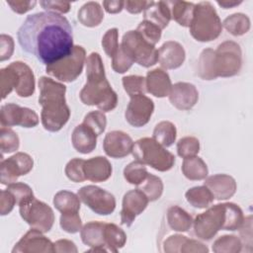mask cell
Listing matches in <instances>:
<instances>
[{
    "mask_svg": "<svg viewBox=\"0 0 253 253\" xmlns=\"http://www.w3.org/2000/svg\"><path fill=\"white\" fill-rule=\"evenodd\" d=\"M17 37L26 52L46 65L68 55L74 46L70 23L54 12L28 16L19 28Z\"/></svg>",
    "mask_w": 253,
    "mask_h": 253,
    "instance_id": "1",
    "label": "cell"
},
{
    "mask_svg": "<svg viewBox=\"0 0 253 253\" xmlns=\"http://www.w3.org/2000/svg\"><path fill=\"white\" fill-rule=\"evenodd\" d=\"M87 82L80 91V100L87 106H96L102 112H111L118 105V95L111 87L98 52H92L86 59Z\"/></svg>",
    "mask_w": 253,
    "mask_h": 253,
    "instance_id": "2",
    "label": "cell"
},
{
    "mask_svg": "<svg viewBox=\"0 0 253 253\" xmlns=\"http://www.w3.org/2000/svg\"><path fill=\"white\" fill-rule=\"evenodd\" d=\"M39 103L42 126L51 132L60 130L68 122L70 110L65 101L66 86L46 76L39 80Z\"/></svg>",
    "mask_w": 253,
    "mask_h": 253,
    "instance_id": "3",
    "label": "cell"
},
{
    "mask_svg": "<svg viewBox=\"0 0 253 253\" xmlns=\"http://www.w3.org/2000/svg\"><path fill=\"white\" fill-rule=\"evenodd\" d=\"M190 34L202 42H211L219 37L222 31L221 21L211 3L203 1L195 4L190 24Z\"/></svg>",
    "mask_w": 253,
    "mask_h": 253,
    "instance_id": "4",
    "label": "cell"
},
{
    "mask_svg": "<svg viewBox=\"0 0 253 253\" xmlns=\"http://www.w3.org/2000/svg\"><path fill=\"white\" fill-rule=\"evenodd\" d=\"M135 160L153 169L165 172L175 164V156L150 137H142L133 143L131 151Z\"/></svg>",
    "mask_w": 253,
    "mask_h": 253,
    "instance_id": "5",
    "label": "cell"
},
{
    "mask_svg": "<svg viewBox=\"0 0 253 253\" xmlns=\"http://www.w3.org/2000/svg\"><path fill=\"white\" fill-rule=\"evenodd\" d=\"M212 64L215 78L231 77L238 74L242 67L240 45L233 41H225L218 44L213 52Z\"/></svg>",
    "mask_w": 253,
    "mask_h": 253,
    "instance_id": "6",
    "label": "cell"
},
{
    "mask_svg": "<svg viewBox=\"0 0 253 253\" xmlns=\"http://www.w3.org/2000/svg\"><path fill=\"white\" fill-rule=\"evenodd\" d=\"M86 61V51L81 45H74L65 57L46 65L45 71L59 81L72 82L81 74Z\"/></svg>",
    "mask_w": 253,
    "mask_h": 253,
    "instance_id": "7",
    "label": "cell"
},
{
    "mask_svg": "<svg viewBox=\"0 0 253 253\" xmlns=\"http://www.w3.org/2000/svg\"><path fill=\"white\" fill-rule=\"evenodd\" d=\"M121 46L140 66L150 67L158 61V50L136 31L126 32L123 36Z\"/></svg>",
    "mask_w": 253,
    "mask_h": 253,
    "instance_id": "8",
    "label": "cell"
},
{
    "mask_svg": "<svg viewBox=\"0 0 253 253\" xmlns=\"http://www.w3.org/2000/svg\"><path fill=\"white\" fill-rule=\"evenodd\" d=\"M225 223V203L209 208L193 220L195 235L202 240H211Z\"/></svg>",
    "mask_w": 253,
    "mask_h": 253,
    "instance_id": "9",
    "label": "cell"
},
{
    "mask_svg": "<svg viewBox=\"0 0 253 253\" xmlns=\"http://www.w3.org/2000/svg\"><path fill=\"white\" fill-rule=\"evenodd\" d=\"M21 217L32 227L43 233L48 232L54 222L52 209L45 203L34 198L30 202L19 206Z\"/></svg>",
    "mask_w": 253,
    "mask_h": 253,
    "instance_id": "10",
    "label": "cell"
},
{
    "mask_svg": "<svg viewBox=\"0 0 253 253\" xmlns=\"http://www.w3.org/2000/svg\"><path fill=\"white\" fill-rule=\"evenodd\" d=\"M80 201L95 213L100 215L111 214L116 209V199L110 192L94 186L87 185L77 192Z\"/></svg>",
    "mask_w": 253,
    "mask_h": 253,
    "instance_id": "11",
    "label": "cell"
},
{
    "mask_svg": "<svg viewBox=\"0 0 253 253\" xmlns=\"http://www.w3.org/2000/svg\"><path fill=\"white\" fill-rule=\"evenodd\" d=\"M34 167L33 158L25 152H17L0 165V182L3 185L15 183L20 176L28 174Z\"/></svg>",
    "mask_w": 253,
    "mask_h": 253,
    "instance_id": "12",
    "label": "cell"
},
{
    "mask_svg": "<svg viewBox=\"0 0 253 253\" xmlns=\"http://www.w3.org/2000/svg\"><path fill=\"white\" fill-rule=\"evenodd\" d=\"M1 126L9 127L20 126L22 127H34L39 124V116L35 111L10 103L1 107Z\"/></svg>",
    "mask_w": 253,
    "mask_h": 253,
    "instance_id": "13",
    "label": "cell"
},
{
    "mask_svg": "<svg viewBox=\"0 0 253 253\" xmlns=\"http://www.w3.org/2000/svg\"><path fill=\"white\" fill-rule=\"evenodd\" d=\"M153 111V101L144 94H137L130 97L125 112V118L130 126L140 127L149 122Z\"/></svg>",
    "mask_w": 253,
    "mask_h": 253,
    "instance_id": "14",
    "label": "cell"
},
{
    "mask_svg": "<svg viewBox=\"0 0 253 253\" xmlns=\"http://www.w3.org/2000/svg\"><path fill=\"white\" fill-rule=\"evenodd\" d=\"M43 232L32 228L14 246L13 253H51L54 252L53 243L45 237Z\"/></svg>",
    "mask_w": 253,
    "mask_h": 253,
    "instance_id": "15",
    "label": "cell"
},
{
    "mask_svg": "<svg viewBox=\"0 0 253 253\" xmlns=\"http://www.w3.org/2000/svg\"><path fill=\"white\" fill-rule=\"evenodd\" d=\"M148 199L138 189L130 190L123 198V208L121 211V223L130 226L135 217L140 214L148 205Z\"/></svg>",
    "mask_w": 253,
    "mask_h": 253,
    "instance_id": "16",
    "label": "cell"
},
{
    "mask_svg": "<svg viewBox=\"0 0 253 253\" xmlns=\"http://www.w3.org/2000/svg\"><path fill=\"white\" fill-rule=\"evenodd\" d=\"M133 141L131 137L122 130L109 131L103 142L105 153L112 158H123L132 151Z\"/></svg>",
    "mask_w": 253,
    "mask_h": 253,
    "instance_id": "17",
    "label": "cell"
},
{
    "mask_svg": "<svg viewBox=\"0 0 253 253\" xmlns=\"http://www.w3.org/2000/svg\"><path fill=\"white\" fill-rule=\"evenodd\" d=\"M170 103L178 110L192 109L199 100V92L196 86L188 82H177L172 85L168 95Z\"/></svg>",
    "mask_w": 253,
    "mask_h": 253,
    "instance_id": "18",
    "label": "cell"
},
{
    "mask_svg": "<svg viewBox=\"0 0 253 253\" xmlns=\"http://www.w3.org/2000/svg\"><path fill=\"white\" fill-rule=\"evenodd\" d=\"M204 185L211 192L213 198L218 201L231 198L237 189L233 177L226 174H215L206 178Z\"/></svg>",
    "mask_w": 253,
    "mask_h": 253,
    "instance_id": "19",
    "label": "cell"
},
{
    "mask_svg": "<svg viewBox=\"0 0 253 253\" xmlns=\"http://www.w3.org/2000/svg\"><path fill=\"white\" fill-rule=\"evenodd\" d=\"M186 57L184 47L177 42L168 41L158 49V61L165 69H176L180 67Z\"/></svg>",
    "mask_w": 253,
    "mask_h": 253,
    "instance_id": "20",
    "label": "cell"
},
{
    "mask_svg": "<svg viewBox=\"0 0 253 253\" xmlns=\"http://www.w3.org/2000/svg\"><path fill=\"white\" fill-rule=\"evenodd\" d=\"M146 91L157 98H163L169 95L172 83L166 71L161 68H155L147 72L145 77Z\"/></svg>",
    "mask_w": 253,
    "mask_h": 253,
    "instance_id": "21",
    "label": "cell"
},
{
    "mask_svg": "<svg viewBox=\"0 0 253 253\" xmlns=\"http://www.w3.org/2000/svg\"><path fill=\"white\" fill-rule=\"evenodd\" d=\"M9 65L17 73V95L23 98L32 96L35 92V75L31 67L22 61H14Z\"/></svg>",
    "mask_w": 253,
    "mask_h": 253,
    "instance_id": "22",
    "label": "cell"
},
{
    "mask_svg": "<svg viewBox=\"0 0 253 253\" xmlns=\"http://www.w3.org/2000/svg\"><path fill=\"white\" fill-rule=\"evenodd\" d=\"M113 172L110 161L103 156L92 157L84 162V174L86 180L99 183L107 181Z\"/></svg>",
    "mask_w": 253,
    "mask_h": 253,
    "instance_id": "23",
    "label": "cell"
},
{
    "mask_svg": "<svg viewBox=\"0 0 253 253\" xmlns=\"http://www.w3.org/2000/svg\"><path fill=\"white\" fill-rule=\"evenodd\" d=\"M144 20L154 24L161 31L165 29L171 20V11L165 1H150L147 3L144 12Z\"/></svg>",
    "mask_w": 253,
    "mask_h": 253,
    "instance_id": "24",
    "label": "cell"
},
{
    "mask_svg": "<svg viewBox=\"0 0 253 253\" xmlns=\"http://www.w3.org/2000/svg\"><path fill=\"white\" fill-rule=\"evenodd\" d=\"M97 134L84 124L77 126L71 136L74 149L82 154L92 152L97 145Z\"/></svg>",
    "mask_w": 253,
    "mask_h": 253,
    "instance_id": "25",
    "label": "cell"
},
{
    "mask_svg": "<svg viewBox=\"0 0 253 253\" xmlns=\"http://www.w3.org/2000/svg\"><path fill=\"white\" fill-rule=\"evenodd\" d=\"M106 222L90 221L83 225L80 230L82 242L90 247H105L104 226ZM107 249V248H106ZM108 250V249H107Z\"/></svg>",
    "mask_w": 253,
    "mask_h": 253,
    "instance_id": "26",
    "label": "cell"
},
{
    "mask_svg": "<svg viewBox=\"0 0 253 253\" xmlns=\"http://www.w3.org/2000/svg\"><path fill=\"white\" fill-rule=\"evenodd\" d=\"M77 18L79 22L85 27H97L104 19L103 8L98 2H87L79 9Z\"/></svg>",
    "mask_w": 253,
    "mask_h": 253,
    "instance_id": "27",
    "label": "cell"
},
{
    "mask_svg": "<svg viewBox=\"0 0 253 253\" xmlns=\"http://www.w3.org/2000/svg\"><path fill=\"white\" fill-rule=\"evenodd\" d=\"M167 223L172 230L185 232L193 225V218L182 208L172 206L167 211Z\"/></svg>",
    "mask_w": 253,
    "mask_h": 253,
    "instance_id": "28",
    "label": "cell"
},
{
    "mask_svg": "<svg viewBox=\"0 0 253 253\" xmlns=\"http://www.w3.org/2000/svg\"><path fill=\"white\" fill-rule=\"evenodd\" d=\"M182 172L184 176L193 181L204 180L209 174L206 162L199 156H192L184 158L182 163Z\"/></svg>",
    "mask_w": 253,
    "mask_h": 253,
    "instance_id": "29",
    "label": "cell"
},
{
    "mask_svg": "<svg viewBox=\"0 0 253 253\" xmlns=\"http://www.w3.org/2000/svg\"><path fill=\"white\" fill-rule=\"evenodd\" d=\"M105 246L110 252H118L126 242V232L115 223H105L104 226Z\"/></svg>",
    "mask_w": 253,
    "mask_h": 253,
    "instance_id": "30",
    "label": "cell"
},
{
    "mask_svg": "<svg viewBox=\"0 0 253 253\" xmlns=\"http://www.w3.org/2000/svg\"><path fill=\"white\" fill-rule=\"evenodd\" d=\"M185 198L187 202L196 209L209 208L214 200L211 192L205 185L189 189L185 194Z\"/></svg>",
    "mask_w": 253,
    "mask_h": 253,
    "instance_id": "31",
    "label": "cell"
},
{
    "mask_svg": "<svg viewBox=\"0 0 253 253\" xmlns=\"http://www.w3.org/2000/svg\"><path fill=\"white\" fill-rule=\"evenodd\" d=\"M53 205L61 213L78 212L80 210V199L74 193L62 190L54 195Z\"/></svg>",
    "mask_w": 253,
    "mask_h": 253,
    "instance_id": "32",
    "label": "cell"
},
{
    "mask_svg": "<svg viewBox=\"0 0 253 253\" xmlns=\"http://www.w3.org/2000/svg\"><path fill=\"white\" fill-rule=\"evenodd\" d=\"M168 4L172 5L171 18L182 27H190L195 4L186 1H174L168 2Z\"/></svg>",
    "mask_w": 253,
    "mask_h": 253,
    "instance_id": "33",
    "label": "cell"
},
{
    "mask_svg": "<svg viewBox=\"0 0 253 253\" xmlns=\"http://www.w3.org/2000/svg\"><path fill=\"white\" fill-rule=\"evenodd\" d=\"M221 25L229 34L239 37L250 30V19L245 14L235 13L226 17Z\"/></svg>",
    "mask_w": 253,
    "mask_h": 253,
    "instance_id": "34",
    "label": "cell"
},
{
    "mask_svg": "<svg viewBox=\"0 0 253 253\" xmlns=\"http://www.w3.org/2000/svg\"><path fill=\"white\" fill-rule=\"evenodd\" d=\"M177 136V129L174 124L169 121L158 123L153 129V139L164 147L171 146Z\"/></svg>",
    "mask_w": 253,
    "mask_h": 253,
    "instance_id": "35",
    "label": "cell"
},
{
    "mask_svg": "<svg viewBox=\"0 0 253 253\" xmlns=\"http://www.w3.org/2000/svg\"><path fill=\"white\" fill-rule=\"evenodd\" d=\"M137 189L146 196L149 202H154L158 200L163 193V182L159 177L148 173L146 178L137 185Z\"/></svg>",
    "mask_w": 253,
    "mask_h": 253,
    "instance_id": "36",
    "label": "cell"
},
{
    "mask_svg": "<svg viewBox=\"0 0 253 253\" xmlns=\"http://www.w3.org/2000/svg\"><path fill=\"white\" fill-rule=\"evenodd\" d=\"M244 221L243 211L234 203H225V223L223 230L234 231L241 227Z\"/></svg>",
    "mask_w": 253,
    "mask_h": 253,
    "instance_id": "37",
    "label": "cell"
},
{
    "mask_svg": "<svg viewBox=\"0 0 253 253\" xmlns=\"http://www.w3.org/2000/svg\"><path fill=\"white\" fill-rule=\"evenodd\" d=\"M214 50L212 48H205L198 60V74L204 80H213L216 79L213 72V58Z\"/></svg>",
    "mask_w": 253,
    "mask_h": 253,
    "instance_id": "38",
    "label": "cell"
},
{
    "mask_svg": "<svg viewBox=\"0 0 253 253\" xmlns=\"http://www.w3.org/2000/svg\"><path fill=\"white\" fill-rule=\"evenodd\" d=\"M241 250V240L235 235H222L212 244V251L215 253H238Z\"/></svg>",
    "mask_w": 253,
    "mask_h": 253,
    "instance_id": "39",
    "label": "cell"
},
{
    "mask_svg": "<svg viewBox=\"0 0 253 253\" xmlns=\"http://www.w3.org/2000/svg\"><path fill=\"white\" fill-rule=\"evenodd\" d=\"M148 175L144 164L135 160L127 164L124 169V177L131 185H139Z\"/></svg>",
    "mask_w": 253,
    "mask_h": 253,
    "instance_id": "40",
    "label": "cell"
},
{
    "mask_svg": "<svg viewBox=\"0 0 253 253\" xmlns=\"http://www.w3.org/2000/svg\"><path fill=\"white\" fill-rule=\"evenodd\" d=\"M0 87L2 100L17 87V73L10 65L0 70Z\"/></svg>",
    "mask_w": 253,
    "mask_h": 253,
    "instance_id": "41",
    "label": "cell"
},
{
    "mask_svg": "<svg viewBox=\"0 0 253 253\" xmlns=\"http://www.w3.org/2000/svg\"><path fill=\"white\" fill-rule=\"evenodd\" d=\"M20 140L18 134L9 127L1 126L0 130V149L1 153H11L18 150Z\"/></svg>",
    "mask_w": 253,
    "mask_h": 253,
    "instance_id": "42",
    "label": "cell"
},
{
    "mask_svg": "<svg viewBox=\"0 0 253 253\" xmlns=\"http://www.w3.org/2000/svg\"><path fill=\"white\" fill-rule=\"evenodd\" d=\"M7 190L14 196L18 206L24 205L35 198L32 188L21 182H15L8 185Z\"/></svg>",
    "mask_w": 253,
    "mask_h": 253,
    "instance_id": "43",
    "label": "cell"
},
{
    "mask_svg": "<svg viewBox=\"0 0 253 253\" xmlns=\"http://www.w3.org/2000/svg\"><path fill=\"white\" fill-rule=\"evenodd\" d=\"M123 86L129 97L147 92L145 78L139 75H128L123 77Z\"/></svg>",
    "mask_w": 253,
    "mask_h": 253,
    "instance_id": "44",
    "label": "cell"
},
{
    "mask_svg": "<svg viewBox=\"0 0 253 253\" xmlns=\"http://www.w3.org/2000/svg\"><path fill=\"white\" fill-rule=\"evenodd\" d=\"M200 151V141L194 136H185L177 142V153L182 158L196 156Z\"/></svg>",
    "mask_w": 253,
    "mask_h": 253,
    "instance_id": "45",
    "label": "cell"
},
{
    "mask_svg": "<svg viewBox=\"0 0 253 253\" xmlns=\"http://www.w3.org/2000/svg\"><path fill=\"white\" fill-rule=\"evenodd\" d=\"M89 128H91L97 135L104 132L107 126V118L102 111H93L88 113L83 120V123Z\"/></svg>",
    "mask_w": 253,
    "mask_h": 253,
    "instance_id": "46",
    "label": "cell"
},
{
    "mask_svg": "<svg viewBox=\"0 0 253 253\" xmlns=\"http://www.w3.org/2000/svg\"><path fill=\"white\" fill-rule=\"evenodd\" d=\"M135 31L152 45H155L161 39V30L146 20L140 22Z\"/></svg>",
    "mask_w": 253,
    "mask_h": 253,
    "instance_id": "47",
    "label": "cell"
},
{
    "mask_svg": "<svg viewBox=\"0 0 253 253\" xmlns=\"http://www.w3.org/2000/svg\"><path fill=\"white\" fill-rule=\"evenodd\" d=\"M84 159L73 158L65 166V175L69 180L75 183H81L86 180L84 174Z\"/></svg>",
    "mask_w": 253,
    "mask_h": 253,
    "instance_id": "48",
    "label": "cell"
},
{
    "mask_svg": "<svg viewBox=\"0 0 253 253\" xmlns=\"http://www.w3.org/2000/svg\"><path fill=\"white\" fill-rule=\"evenodd\" d=\"M59 224L68 233H77L82 228V221L78 212H62Z\"/></svg>",
    "mask_w": 253,
    "mask_h": 253,
    "instance_id": "49",
    "label": "cell"
},
{
    "mask_svg": "<svg viewBox=\"0 0 253 253\" xmlns=\"http://www.w3.org/2000/svg\"><path fill=\"white\" fill-rule=\"evenodd\" d=\"M112 58V67L117 73L126 72L134 62L133 59L127 54V52L121 46V44L117 53Z\"/></svg>",
    "mask_w": 253,
    "mask_h": 253,
    "instance_id": "50",
    "label": "cell"
},
{
    "mask_svg": "<svg viewBox=\"0 0 253 253\" xmlns=\"http://www.w3.org/2000/svg\"><path fill=\"white\" fill-rule=\"evenodd\" d=\"M119 31L117 28H113L108 30L103 39H102V46L104 48L105 53L109 56V57H113L118 49H119Z\"/></svg>",
    "mask_w": 253,
    "mask_h": 253,
    "instance_id": "51",
    "label": "cell"
},
{
    "mask_svg": "<svg viewBox=\"0 0 253 253\" xmlns=\"http://www.w3.org/2000/svg\"><path fill=\"white\" fill-rule=\"evenodd\" d=\"M187 239V236L181 235V234H174L169 236L163 243V250L166 253H180L181 247L185 240Z\"/></svg>",
    "mask_w": 253,
    "mask_h": 253,
    "instance_id": "52",
    "label": "cell"
},
{
    "mask_svg": "<svg viewBox=\"0 0 253 253\" xmlns=\"http://www.w3.org/2000/svg\"><path fill=\"white\" fill-rule=\"evenodd\" d=\"M14 52V41L9 35L0 36V61L9 59Z\"/></svg>",
    "mask_w": 253,
    "mask_h": 253,
    "instance_id": "53",
    "label": "cell"
},
{
    "mask_svg": "<svg viewBox=\"0 0 253 253\" xmlns=\"http://www.w3.org/2000/svg\"><path fill=\"white\" fill-rule=\"evenodd\" d=\"M14 196L6 189L0 192V214L6 215L12 211L16 205Z\"/></svg>",
    "mask_w": 253,
    "mask_h": 253,
    "instance_id": "54",
    "label": "cell"
},
{
    "mask_svg": "<svg viewBox=\"0 0 253 253\" xmlns=\"http://www.w3.org/2000/svg\"><path fill=\"white\" fill-rule=\"evenodd\" d=\"M41 6L46 10L47 12H54V13H67L71 8V4L68 2L63 1H41Z\"/></svg>",
    "mask_w": 253,
    "mask_h": 253,
    "instance_id": "55",
    "label": "cell"
},
{
    "mask_svg": "<svg viewBox=\"0 0 253 253\" xmlns=\"http://www.w3.org/2000/svg\"><path fill=\"white\" fill-rule=\"evenodd\" d=\"M191 252H198V253H207L209 252V248L202 242L196 239H190L187 237L185 242L183 243L180 253H191Z\"/></svg>",
    "mask_w": 253,
    "mask_h": 253,
    "instance_id": "56",
    "label": "cell"
},
{
    "mask_svg": "<svg viewBox=\"0 0 253 253\" xmlns=\"http://www.w3.org/2000/svg\"><path fill=\"white\" fill-rule=\"evenodd\" d=\"M240 229V236H241V243L242 245H248L251 247L252 245V216L249 215L244 217V221L241 225Z\"/></svg>",
    "mask_w": 253,
    "mask_h": 253,
    "instance_id": "57",
    "label": "cell"
},
{
    "mask_svg": "<svg viewBox=\"0 0 253 253\" xmlns=\"http://www.w3.org/2000/svg\"><path fill=\"white\" fill-rule=\"evenodd\" d=\"M7 4L11 7V9L18 14H25L28 11L32 10L37 1H24V0H15V1H7Z\"/></svg>",
    "mask_w": 253,
    "mask_h": 253,
    "instance_id": "58",
    "label": "cell"
},
{
    "mask_svg": "<svg viewBox=\"0 0 253 253\" xmlns=\"http://www.w3.org/2000/svg\"><path fill=\"white\" fill-rule=\"evenodd\" d=\"M53 248H54V252H58V253H62V252L76 253L78 251L74 242L68 239H59L55 241L53 243Z\"/></svg>",
    "mask_w": 253,
    "mask_h": 253,
    "instance_id": "59",
    "label": "cell"
},
{
    "mask_svg": "<svg viewBox=\"0 0 253 253\" xmlns=\"http://www.w3.org/2000/svg\"><path fill=\"white\" fill-rule=\"evenodd\" d=\"M148 1H131L126 0L125 1V9L130 14H138L144 11Z\"/></svg>",
    "mask_w": 253,
    "mask_h": 253,
    "instance_id": "60",
    "label": "cell"
},
{
    "mask_svg": "<svg viewBox=\"0 0 253 253\" xmlns=\"http://www.w3.org/2000/svg\"><path fill=\"white\" fill-rule=\"evenodd\" d=\"M103 6L108 13L117 14L125 8V1H103Z\"/></svg>",
    "mask_w": 253,
    "mask_h": 253,
    "instance_id": "61",
    "label": "cell"
},
{
    "mask_svg": "<svg viewBox=\"0 0 253 253\" xmlns=\"http://www.w3.org/2000/svg\"><path fill=\"white\" fill-rule=\"evenodd\" d=\"M242 1H227V0H224V1H217V4L219 6H221L222 8L224 9H229V8H232V7H235L239 4H241Z\"/></svg>",
    "mask_w": 253,
    "mask_h": 253,
    "instance_id": "62",
    "label": "cell"
}]
</instances>
